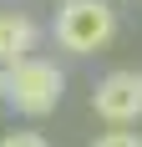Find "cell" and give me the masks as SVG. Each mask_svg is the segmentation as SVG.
Listing matches in <instances>:
<instances>
[{"mask_svg":"<svg viewBox=\"0 0 142 147\" xmlns=\"http://www.w3.org/2000/svg\"><path fill=\"white\" fill-rule=\"evenodd\" d=\"M91 147H142V132H101Z\"/></svg>","mask_w":142,"mask_h":147,"instance_id":"cell-5","label":"cell"},{"mask_svg":"<svg viewBox=\"0 0 142 147\" xmlns=\"http://www.w3.org/2000/svg\"><path fill=\"white\" fill-rule=\"evenodd\" d=\"M0 147H51V142H46L41 132H5V137H0Z\"/></svg>","mask_w":142,"mask_h":147,"instance_id":"cell-6","label":"cell"},{"mask_svg":"<svg viewBox=\"0 0 142 147\" xmlns=\"http://www.w3.org/2000/svg\"><path fill=\"white\" fill-rule=\"evenodd\" d=\"M91 107L97 117H107L112 127H127L142 117V76L137 71H107L91 91Z\"/></svg>","mask_w":142,"mask_h":147,"instance_id":"cell-3","label":"cell"},{"mask_svg":"<svg viewBox=\"0 0 142 147\" xmlns=\"http://www.w3.org/2000/svg\"><path fill=\"white\" fill-rule=\"evenodd\" d=\"M30 46H36V26H30V15L0 10V66H5V71L20 66V61L30 56Z\"/></svg>","mask_w":142,"mask_h":147,"instance_id":"cell-4","label":"cell"},{"mask_svg":"<svg viewBox=\"0 0 142 147\" xmlns=\"http://www.w3.org/2000/svg\"><path fill=\"white\" fill-rule=\"evenodd\" d=\"M117 36V10L107 0H61L56 10V41L76 56H91Z\"/></svg>","mask_w":142,"mask_h":147,"instance_id":"cell-1","label":"cell"},{"mask_svg":"<svg viewBox=\"0 0 142 147\" xmlns=\"http://www.w3.org/2000/svg\"><path fill=\"white\" fill-rule=\"evenodd\" d=\"M61 91H66V76H61L56 61L26 56L20 66H10V96H5V102H10L15 112H26V117H46V112H56Z\"/></svg>","mask_w":142,"mask_h":147,"instance_id":"cell-2","label":"cell"},{"mask_svg":"<svg viewBox=\"0 0 142 147\" xmlns=\"http://www.w3.org/2000/svg\"><path fill=\"white\" fill-rule=\"evenodd\" d=\"M5 96H10V71L0 66V102H5Z\"/></svg>","mask_w":142,"mask_h":147,"instance_id":"cell-7","label":"cell"}]
</instances>
